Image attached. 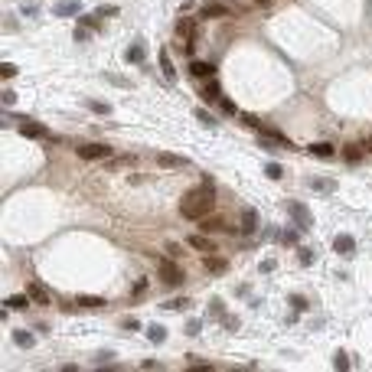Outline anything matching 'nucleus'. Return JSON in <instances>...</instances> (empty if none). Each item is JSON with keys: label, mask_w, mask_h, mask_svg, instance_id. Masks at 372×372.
<instances>
[{"label": "nucleus", "mask_w": 372, "mask_h": 372, "mask_svg": "<svg viewBox=\"0 0 372 372\" xmlns=\"http://www.w3.org/2000/svg\"><path fill=\"white\" fill-rule=\"evenodd\" d=\"M212 209H216V183H212V176H206L203 186L183 193V199H180V216L190 219V222H203L206 216H212Z\"/></svg>", "instance_id": "obj_1"}, {"label": "nucleus", "mask_w": 372, "mask_h": 372, "mask_svg": "<svg viewBox=\"0 0 372 372\" xmlns=\"http://www.w3.org/2000/svg\"><path fill=\"white\" fill-rule=\"evenodd\" d=\"M160 281L167 287H180L183 281H186V271L176 265V258H163L160 261Z\"/></svg>", "instance_id": "obj_2"}, {"label": "nucleus", "mask_w": 372, "mask_h": 372, "mask_svg": "<svg viewBox=\"0 0 372 372\" xmlns=\"http://www.w3.org/2000/svg\"><path fill=\"white\" fill-rule=\"evenodd\" d=\"M75 154H79L82 160H108L114 150L108 147V144H79V147H75Z\"/></svg>", "instance_id": "obj_3"}, {"label": "nucleus", "mask_w": 372, "mask_h": 372, "mask_svg": "<svg viewBox=\"0 0 372 372\" xmlns=\"http://www.w3.org/2000/svg\"><path fill=\"white\" fill-rule=\"evenodd\" d=\"M287 209H291V216H294V222H297V225H300V232H307V229H310V225H314V216H310V209H307V206H304V203H291V206H287Z\"/></svg>", "instance_id": "obj_4"}, {"label": "nucleus", "mask_w": 372, "mask_h": 372, "mask_svg": "<svg viewBox=\"0 0 372 372\" xmlns=\"http://www.w3.org/2000/svg\"><path fill=\"white\" fill-rule=\"evenodd\" d=\"M186 245H190L193 252H203V255H212V252H216V242H212L206 232H203V235H190V238H186Z\"/></svg>", "instance_id": "obj_5"}, {"label": "nucleus", "mask_w": 372, "mask_h": 372, "mask_svg": "<svg viewBox=\"0 0 372 372\" xmlns=\"http://www.w3.org/2000/svg\"><path fill=\"white\" fill-rule=\"evenodd\" d=\"M199 17L203 20H222V17H229V7L219 4V0H212V4H206L203 10H199Z\"/></svg>", "instance_id": "obj_6"}, {"label": "nucleus", "mask_w": 372, "mask_h": 372, "mask_svg": "<svg viewBox=\"0 0 372 372\" xmlns=\"http://www.w3.org/2000/svg\"><path fill=\"white\" fill-rule=\"evenodd\" d=\"M190 75H193V79H212V75H216V66H212V62L190 59Z\"/></svg>", "instance_id": "obj_7"}, {"label": "nucleus", "mask_w": 372, "mask_h": 372, "mask_svg": "<svg viewBox=\"0 0 372 372\" xmlns=\"http://www.w3.org/2000/svg\"><path fill=\"white\" fill-rule=\"evenodd\" d=\"M203 268H206L209 274H225V271H229V261H225V258H216V252H212V255H203Z\"/></svg>", "instance_id": "obj_8"}, {"label": "nucleus", "mask_w": 372, "mask_h": 372, "mask_svg": "<svg viewBox=\"0 0 372 372\" xmlns=\"http://www.w3.org/2000/svg\"><path fill=\"white\" fill-rule=\"evenodd\" d=\"M176 39L193 43L196 39V20H176Z\"/></svg>", "instance_id": "obj_9"}, {"label": "nucleus", "mask_w": 372, "mask_h": 372, "mask_svg": "<svg viewBox=\"0 0 372 372\" xmlns=\"http://www.w3.org/2000/svg\"><path fill=\"white\" fill-rule=\"evenodd\" d=\"M26 294H30V300H33V304H39V307H46V304H49V291H46V287L43 284H36V281H30V287H26Z\"/></svg>", "instance_id": "obj_10"}, {"label": "nucleus", "mask_w": 372, "mask_h": 372, "mask_svg": "<svg viewBox=\"0 0 372 372\" xmlns=\"http://www.w3.org/2000/svg\"><path fill=\"white\" fill-rule=\"evenodd\" d=\"M157 163H160L163 170H180V167H186V157H176V154H157Z\"/></svg>", "instance_id": "obj_11"}, {"label": "nucleus", "mask_w": 372, "mask_h": 372, "mask_svg": "<svg viewBox=\"0 0 372 372\" xmlns=\"http://www.w3.org/2000/svg\"><path fill=\"white\" fill-rule=\"evenodd\" d=\"M333 252L336 255H353L356 252V238L353 235H336L333 238Z\"/></svg>", "instance_id": "obj_12"}, {"label": "nucleus", "mask_w": 372, "mask_h": 372, "mask_svg": "<svg viewBox=\"0 0 372 372\" xmlns=\"http://www.w3.org/2000/svg\"><path fill=\"white\" fill-rule=\"evenodd\" d=\"M242 232H245V235H255V232H258V212H255V209L242 212Z\"/></svg>", "instance_id": "obj_13"}, {"label": "nucleus", "mask_w": 372, "mask_h": 372, "mask_svg": "<svg viewBox=\"0 0 372 372\" xmlns=\"http://www.w3.org/2000/svg\"><path fill=\"white\" fill-rule=\"evenodd\" d=\"M203 98H206V101H212V105H219V98H222V88H219V82L206 79V85H203Z\"/></svg>", "instance_id": "obj_14"}, {"label": "nucleus", "mask_w": 372, "mask_h": 372, "mask_svg": "<svg viewBox=\"0 0 372 372\" xmlns=\"http://www.w3.org/2000/svg\"><path fill=\"white\" fill-rule=\"evenodd\" d=\"M307 150H310L314 157H323V160H330V157L336 154V150H333V144H327V141H317V144H310Z\"/></svg>", "instance_id": "obj_15"}, {"label": "nucleus", "mask_w": 372, "mask_h": 372, "mask_svg": "<svg viewBox=\"0 0 372 372\" xmlns=\"http://www.w3.org/2000/svg\"><path fill=\"white\" fill-rule=\"evenodd\" d=\"M362 154H366L362 144H346V147H343V160H346V163H359Z\"/></svg>", "instance_id": "obj_16"}, {"label": "nucleus", "mask_w": 372, "mask_h": 372, "mask_svg": "<svg viewBox=\"0 0 372 372\" xmlns=\"http://www.w3.org/2000/svg\"><path fill=\"white\" fill-rule=\"evenodd\" d=\"M199 225H203V232H206V235H216V232H229V229H225V222H222V219H212V216H206Z\"/></svg>", "instance_id": "obj_17"}, {"label": "nucleus", "mask_w": 372, "mask_h": 372, "mask_svg": "<svg viewBox=\"0 0 372 372\" xmlns=\"http://www.w3.org/2000/svg\"><path fill=\"white\" fill-rule=\"evenodd\" d=\"M82 10L79 0H66V4H56V17H75Z\"/></svg>", "instance_id": "obj_18"}, {"label": "nucleus", "mask_w": 372, "mask_h": 372, "mask_svg": "<svg viewBox=\"0 0 372 372\" xmlns=\"http://www.w3.org/2000/svg\"><path fill=\"white\" fill-rule=\"evenodd\" d=\"M147 340L154 343V346H160V343L167 340V330H163L160 323H150V327H147Z\"/></svg>", "instance_id": "obj_19"}, {"label": "nucleus", "mask_w": 372, "mask_h": 372, "mask_svg": "<svg viewBox=\"0 0 372 372\" xmlns=\"http://www.w3.org/2000/svg\"><path fill=\"white\" fill-rule=\"evenodd\" d=\"M4 304L10 310H26V307H30V294H13V297H7Z\"/></svg>", "instance_id": "obj_20"}, {"label": "nucleus", "mask_w": 372, "mask_h": 372, "mask_svg": "<svg viewBox=\"0 0 372 372\" xmlns=\"http://www.w3.org/2000/svg\"><path fill=\"white\" fill-rule=\"evenodd\" d=\"M160 72H163V79H167V82H173V79H176V72H173V62H170L167 49L160 52Z\"/></svg>", "instance_id": "obj_21"}, {"label": "nucleus", "mask_w": 372, "mask_h": 372, "mask_svg": "<svg viewBox=\"0 0 372 372\" xmlns=\"http://www.w3.org/2000/svg\"><path fill=\"white\" fill-rule=\"evenodd\" d=\"M75 304L85 307V310H101V307H105V297H88V294H85V297H79Z\"/></svg>", "instance_id": "obj_22"}, {"label": "nucleus", "mask_w": 372, "mask_h": 372, "mask_svg": "<svg viewBox=\"0 0 372 372\" xmlns=\"http://www.w3.org/2000/svg\"><path fill=\"white\" fill-rule=\"evenodd\" d=\"M144 56H147V52H144V43H134L128 52H124V59H128V62H144Z\"/></svg>", "instance_id": "obj_23"}, {"label": "nucleus", "mask_w": 372, "mask_h": 372, "mask_svg": "<svg viewBox=\"0 0 372 372\" xmlns=\"http://www.w3.org/2000/svg\"><path fill=\"white\" fill-rule=\"evenodd\" d=\"M20 131H23L26 137H49V131H46L43 124H23V128H20Z\"/></svg>", "instance_id": "obj_24"}, {"label": "nucleus", "mask_w": 372, "mask_h": 372, "mask_svg": "<svg viewBox=\"0 0 372 372\" xmlns=\"http://www.w3.org/2000/svg\"><path fill=\"white\" fill-rule=\"evenodd\" d=\"M13 343H17L20 349H30V346H33V333H26V330H17V333H13Z\"/></svg>", "instance_id": "obj_25"}, {"label": "nucleus", "mask_w": 372, "mask_h": 372, "mask_svg": "<svg viewBox=\"0 0 372 372\" xmlns=\"http://www.w3.org/2000/svg\"><path fill=\"white\" fill-rule=\"evenodd\" d=\"M310 186H314V190H320V193H333V190H336L333 180H310Z\"/></svg>", "instance_id": "obj_26"}, {"label": "nucleus", "mask_w": 372, "mask_h": 372, "mask_svg": "<svg viewBox=\"0 0 372 372\" xmlns=\"http://www.w3.org/2000/svg\"><path fill=\"white\" fill-rule=\"evenodd\" d=\"M186 366H190V369H212L203 356H186Z\"/></svg>", "instance_id": "obj_27"}, {"label": "nucleus", "mask_w": 372, "mask_h": 372, "mask_svg": "<svg viewBox=\"0 0 372 372\" xmlns=\"http://www.w3.org/2000/svg\"><path fill=\"white\" fill-rule=\"evenodd\" d=\"M265 173L271 176V180H281V176H284V167H281V163H268V167H265Z\"/></svg>", "instance_id": "obj_28"}, {"label": "nucleus", "mask_w": 372, "mask_h": 372, "mask_svg": "<svg viewBox=\"0 0 372 372\" xmlns=\"http://www.w3.org/2000/svg\"><path fill=\"white\" fill-rule=\"evenodd\" d=\"M163 307H167V310H186V307H190V300H186V297H173V300H167Z\"/></svg>", "instance_id": "obj_29"}, {"label": "nucleus", "mask_w": 372, "mask_h": 372, "mask_svg": "<svg viewBox=\"0 0 372 372\" xmlns=\"http://www.w3.org/2000/svg\"><path fill=\"white\" fill-rule=\"evenodd\" d=\"M225 304H222V300H209V317H212V320H219V317H222L225 314V310H222Z\"/></svg>", "instance_id": "obj_30"}, {"label": "nucleus", "mask_w": 372, "mask_h": 372, "mask_svg": "<svg viewBox=\"0 0 372 372\" xmlns=\"http://www.w3.org/2000/svg\"><path fill=\"white\" fill-rule=\"evenodd\" d=\"M196 118H199V121H203V124H206V128H212V124H216V118H212V114H209V111H206V108H196Z\"/></svg>", "instance_id": "obj_31"}, {"label": "nucleus", "mask_w": 372, "mask_h": 372, "mask_svg": "<svg viewBox=\"0 0 372 372\" xmlns=\"http://www.w3.org/2000/svg\"><path fill=\"white\" fill-rule=\"evenodd\" d=\"M333 366L340 369V372H343V369H349V356H346V353H336V356H333Z\"/></svg>", "instance_id": "obj_32"}, {"label": "nucleus", "mask_w": 372, "mask_h": 372, "mask_svg": "<svg viewBox=\"0 0 372 372\" xmlns=\"http://www.w3.org/2000/svg\"><path fill=\"white\" fill-rule=\"evenodd\" d=\"M167 255L170 258H183V245L180 242H167Z\"/></svg>", "instance_id": "obj_33"}, {"label": "nucleus", "mask_w": 372, "mask_h": 372, "mask_svg": "<svg viewBox=\"0 0 372 372\" xmlns=\"http://www.w3.org/2000/svg\"><path fill=\"white\" fill-rule=\"evenodd\" d=\"M17 72H20V69L13 66V62H4V66H0V75H4V79H13Z\"/></svg>", "instance_id": "obj_34"}, {"label": "nucleus", "mask_w": 372, "mask_h": 372, "mask_svg": "<svg viewBox=\"0 0 372 372\" xmlns=\"http://www.w3.org/2000/svg\"><path fill=\"white\" fill-rule=\"evenodd\" d=\"M300 265H304V268H310V265H314V252H310V248H300Z\"/></svg>", "instance_id": "obj_35"}, {"label": "nucleus", "mask_w": 372, "mask_h": 372, "mask_svg": "<svg viewBox=\"0 0 372 372\" xmlns=\"http://www.w3.org/2000/svg\"><path fill=\"white\" fill-rule=\"evenodd\" d=\"M98 17H118V7H114V4H105V7H98Z\"/></svg>", "instance_id": "obj_36"}, {"label": "nucleus", "mask_w": 372, "mask_h": 372, "mask_svg": "<svg viewBox=\"0 0 372 372\" xmlns=\"http://www.w3.org/2000/svg\"><path fill=\"white\" fill-rule=\"evenodd\" d=\"M281 242H284V245H294V242H297V232H294V229H287V232H281Z\"/></svg>", "instance_id": "obj_37"}, {"label": "nucleus", "mask_w": 372, "mask_h": 372, "mask_svg": "<svg viewBox=\"0 0 372 372\" xmlns=\"http://www.w3.org/2000/svg\"><path fill=\"white\" fill-rule=\"evenodd\" d=\"M242 124H245V128H255V131H261V124H258V118H255V114H242Z\"/></svg>", "instance_id": "obj_38"}, {"label": "nucleus", "mask_w": 372, "mask_h": 372, "mask_svg": "<svg viewBox=\"0 0 372 372\" xmlns=\"http://www.w3.org/2000/svg\"><path fill=\"white\" fill-rule=\"evenodd\" d=\"M88 108H92V111H98V114H108V111H111L105 101H88Z\"/></svg>", "instance_id": "obj_39"}, {"label": "nucleus", "mask_w": 372, "mask_h": 372, "mask_svg": "<svg viewBox=\"0 0 372 372\" xmlns=\"http://www.w3.org/2000/svg\"><path fill=\"white\" fill-rule=\"evenodd\" d=\"M144 291H147V278H141V281H137V284H134V291H131V297H141Z\"/></svg>", "instance_id": "obj_40"}, {"label": "nucleus", "mask_w": 372, "mask_h": 372, "mask_svg": "<svg viewBox=\"0 0 372 372\" xmlns=\"http://www.w3.org/2000/svg\"><path fill=\"white\" fill-rule=\"evenodd\" d=\"M121 327H124V330H137V327H141V320H134V317H124Z\"/></svg>", "instance_id": "obj_41"}, {"label": "nucleus", "mask_w": 372, "mask_h": 372, "mask_svg": "<svg viewBox=\"0 0 372 372\" xmlns=\"http://www.w3.org/2000/svg\"><path fill=\"white\" fill-rule=\"evenodd\" d=\"M199 327H203V320H190V323H186V333L196 336V333H199Z\"/></svg>", "instance_id": "obj_42"}, {"label": "nucleus", "mask_w": 372, "mask_h": 372, "mask_svg": "<svg viewBox=\"0 0 372 372\" xmlns=\"http://www.w3.org/2000/svg\"><path fill=\"white\" fill-rule=\"evenodd\" d=\"M219 108H222V111H225V114H235V105H232V101H229V98H219Z\"/></svg>", "instance_id": "obj_43"}, {"label": "nucleus", "mask_w": 372, "mask_h": 372, "mask_svg": "<svg viewBox=\"0 0 372 372\" xmlns=\"http://www.w3.org/2000/svg\"><path fill=\"white\" fill-rule=\"evenodd\" d=\"M141 369H163V362H157V359H144V362H141Z\"/></svg>", "instance_id": "obj_44"}, {"label": "nucleus", "mask_w": 372, "mask_h": 372, "mask_svg": "<svg viewBox=\"0 0 372 372\" xmlns=\"http://www.w3.org/2000/svg\"><path fill=\"white\" fill-rule=\"evenodd\" d=\"M291 307H297V310H307V300H304V297H291Z\"/></svg>", "instance_id": "obj_45"}, {"label": "nucleus", "mask_w": 372, "mask_h": 372, "mask_svg": "<svg viewBox=\"0 0 372 372\" xmlns=\"http://www.w3.org/2000/svg\"><path fill=\"white\" fill-rule=\"evenodd\" d=\"M0 98H4V105H13V101H17V95H13V92H10V88H7V92H4V95H0Z\"/></svg>", "instance_id": "obj_46"}, {"label": "nucleus", "mask_w": 372, "mask_h": 372, "mask_svg": "<svg viewBox=\"0 0 372 372\" xmlns=\"http://www.w3.org/2000/svg\"><path fill=\"white\" fill-rule=\"evenodd\" d=\"M85 36H88L85 26H79V30H75V43H85Z\"/></svg>", "instance_id": "obj_47"}, {"label": "nucleus", "mask_w": 372, "mask_h": 372, "mask_svg": "<svg viewBox=\"0 0 372 372\" xmlns=\"http://www.w3.org/2000/svg\"><path fill=\"white\" fill-rule=\"evenodd\" d=\"M79 23H82V26H92V30H95V17H79Z\"/></svg>", "instance_id": "obj_48"}, {"label": "nucleus", "mask_w": 372, "mask_h": 372, "mask_svg": "<svg viewBox=\"0 0 372 372\" xmlns=\"http://www.w3.org/2000/svg\"><path fill=\"white\" fill-rule=\"evenodd\" d=\"M362 150H372V137H369V141H362Z\"/></svg>", "instance_id": "obj_49"}, {"label": "nucleus", "mask_w": 372, "mask_h": 372, "mask_svg": "<svg viewBox=\"0 0 372 372\" xmlns=\"http://www.w3.org/2000/svg\"><path fill=\"white\" fill-rule=\"evenodd\" d=\"M255 4H268V0H255Z\"/></svg>", "instance_id": "obj_50"}]
</instances>
